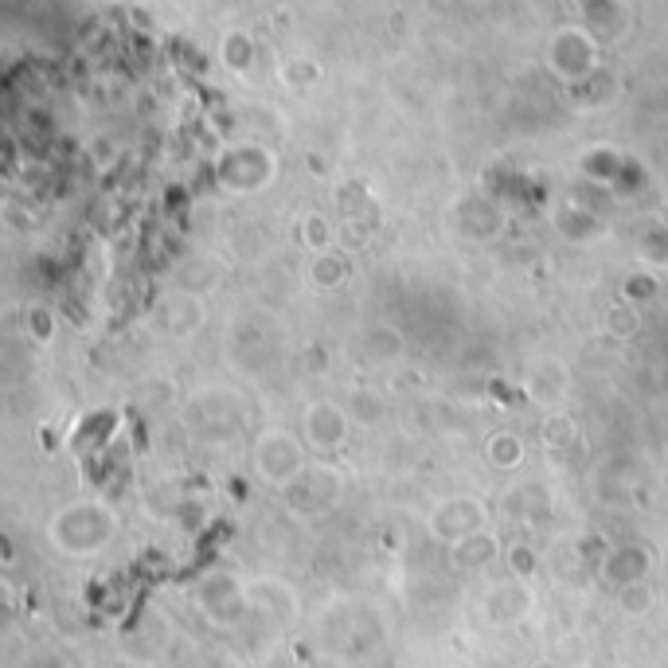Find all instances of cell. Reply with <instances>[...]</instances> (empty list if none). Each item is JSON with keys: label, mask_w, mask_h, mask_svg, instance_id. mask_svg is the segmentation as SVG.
I'll list each match as a JSON object with an SVG mask.
<instances>
[{"label": "cell", "mask_w": 668, "mask_h": 668, "mask_svg": "<svg viewBox=\"0 0 668 668\" xmlns=\"http://www.w3.org/2000/svg\"><path fill=\"white\" fill-rule=\"evenodd\" d=\"M48 536L59 551L82 559L90 551L106 548L114 536V512L98 501H75L63 512H56L48 524Z\"/></svg>", "instance_id": "obj_1"}, {"label": "cell", "mask_w": 668, "mask_h": 668, "mask_svg": "<svg viewBox=\"0 0 668 668\" xmlns=\"http://www.w3.org/2000/svg\"><path fill=\"white\" fill-rule=\"evenodd\" d=\"M255 470L266 485L289 489L305 470H310V445L302 434H289L282 426H271L255 442Z\"/></svg>", "instance_id": "obj_2"}, {"label": "cell", "mask_w": 668, "mask_h": 668, "mask_svg": "<svg viewBox=\"0 0 668 668\" xmlns=\"http://www.w3.org/2000/svg\"><path fill=\"white\" fill-rule=\"evenodd\" d=\"M352 434V414L333 399H313L302 411V438L313 454H336Z\"/></svg>", "instance_id": "obj_3"}, {"label": "cell", "mask_w": 668, "mask_h": 668, "mask_svg": "<svg viewBox=\"0 0 668 668\" xmlns=\"http://www.w3.org/2000/svg\"><path fill=\"white\" fill-rule=\"evenodd\" d=\"M485 528V504L473 501V497H450L430 512V532L442 536V540L458 543L465 536L481 532Z\"/></svg>", "instance_id": "obj_4"}, {"label": "cell", "mask_w": 668, "mask_h": 668, "mask_svg": "<svg viewBox=\"0 0 668 668\" xmlns=\"http://www.w3.org/2000/svg\"><path fill=\"white\" fill-rule=\"evenodd\" d=\"M153 321H157L165 333L173 336H191L199 325H204V302L196 294H168L160 297V305L153 310Z\"/></svg>", "instance_id": "obj_5"}, {"label": "cell", "mask_w": 668, "mask_h": 668, "mask_svg": "<svg viewBox=\"0 0 668 668\" xmlns=\"http://www.w3.org/2000/svg\"><path fill=\"white\" fill-rule=\"evenodd\" d=\"M528 399L540 406H556L559 399L567 395V364H559V360H540V364L528 367Z\"/></svg>", "instance_id": "obj_6"}, {"label": "cell", "mask_w": 668, "mask_h": 668, "mask_svg": "<svg viewBox=\"0 0 668 668\" xmlns=\"http://www.w3.org/2000/svg\"><path fill=\"white\" fill-rule=\"evenodd\" d=\"M305 278H310L313 289H325V294H333V289H341L344 282L352 278V263L344 250H317V255L310 258V266H305Z\"/></svg>", "instance_id": "obj_7"}, {"label": "cell", "mask_w": 668, "mask_h": 668, "mask_svg": "<svg viewBox=\"0 0 668 668\" xmlns=\"http://www.w3.org/2000/svg\"><path fill=\"white\" fill-rule=\"evenodd\" d=\"M485 454H489V462H493L497 470H517V465L524 462V438L501 430V434L489 438Z\"/></svg>", "instance_id": "obj_8"}, {"label": "cell", "mask_w": 668, "mask_h": 668, "mask_svg": "<svg viewBox=\"0 0 668 668\" xmlns=\"http://www.w3.org/2000/svg\"><path fill=\"white\" fill-rule=\"evenodd\" d=\"M367 243H372V227L360 219H344L341 227H336V250H348V255H356V250H364Z\"/></svg>", "instance_id": "obj_9"}, {"label": "cell", "mask_w": 668, "mask_h": 668, "mask_svg": "<svg viewBox=\"0 0 668 668\" xmlns=\"http://www.w3.org/2000/svg\"><path fill=\"white\" fill-rule=\"evenodd\" d=\"M574 438H579L574 419H567V414H548V419H543V445L559 450V445H571Z\"/></svg>", "instance_id": "obj_10"}, {"label": "cell", "mask_w": 668, "mask_h": 668, "mask_svg": "<svg viewBox=\"0 0 668 668\" xmlns=\"http://www.w3.org/2000/svg\"><path fill=\"white\" fill-rule=\"evenodd\" d=\"M610 333L621 336V341H629V336H637V328H641V317H637V305L633 302H618L610 310Z\"/></svg>", "instance_id": "obj_11"}, {"label": "cell", "mask_w": 668, "mask_h": 668, "mask_svg": "<svg viewBox=\"0 0 668 668\" xmlns=\"http://www.w3.org/2000/svg\"><path fill=\"white\" fill-rule=\"evenodd\" d=\"M32 325H36V341H43V344H48L51 333H56V325H51V317H48L43 310H32V313H28V328H32Z\"/></svg>", "instance_id": "obj_12"}, {"label": "cell", "mask_w": 668, "mask_h": 668, "mask_svg": "<svg viewBox=\"0 0 668 668\" xmlns=\"http://www.w3.org/2000/svg\"><path fill=\"white\" fill-rule=\"evenodd\" d=\"M536 668H551V665H536Z\"/></svg>", "instance_id": "obj_13"}]
</instances>
